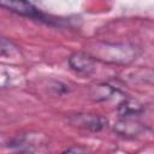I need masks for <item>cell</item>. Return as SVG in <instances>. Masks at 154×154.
I'll return each instance as SVG.
<instances>
[{
	"mask_svg": "<svg viewBox=\"0 0 154 154\" xmlns=\"http://www.w3.org/2000/svg\"><path fill=\"white\" fill-rule=\"evenodd\" d=\"M69 123L81 130L99 132L107 128V119L101 114L95 113H76L69 117Z\"/></svg>",
	"mask_w": 154,
	"mask_h": 154,
	"instance_id": "6da1fadb",
	"label": "cell"
},
{
	"mask_svg": "<svg viewBox=\"0 0 154 154\" xmlns=\"http://www.w3.org/2000/svg\"><path fill=\"white\" fill-rule=\"evenodd\" d=\"M0 4L4 8H7L16 14L49 23V20H47V17L29 0H0Z\"/></svg>",
	"mask_w": 154,
	"mask_h": 154,
	"instance_id": "7a4b0ae2",
	"label": "cell"
},
{
	"mask_svg": "<svg viewBox=\"0 0 154 154\" xmlns=\"http://www.w3.org/2000/svg\"><path fill=\"white\" fill-rule=\"evenodd\" d=\"M69 65L73 71L88 75L95 69V58L89 53L76 52L69 57Z\"/></svg>",
	"mask_w": 154,
	"mask_h": 154,
	"instance_id": "3957f363",
	"label": "cell"
},
{
	"mask_svg": "<svg viewBox=\"0 0 154 154\" xmlns=\"http://www.w3.org/2000/svg\"><path fill=\"white\" fill-rule=\"evenodd\" d=\"M146 126L142 123L135 119V117L130 118H122L114 124V131L124 137H135L143 132Z\"/></svg>",
	"mask_w": 154,
	"mask_h": 154,
	"instance_id": "277c9868",
	"label": "cell"
},
{
	"mask_svg": "<svg viewBox=\"0 0 154 154\" xmlns=\"http://www.w3.org/2000/svg\"><path fill=\"white\" fill-rule=\"evenodd\" d=\"M144 107L136 100L126 99L122 101L118 106V114L122 118H130V117H138L143 113Z\"/></svg>",
	"mask_w": 154,
	"mask_h": 154,
	"instance_id": "5b68a950",
	"label": "cell"
},
{
	"mask_svg": "<svg viewBox=\"0 0 154 154\" xmlns=\"http://www.w3.org/2000/svg\"><path fill=\"white\" fill-rule=\"evenodd\" d=\"M114 93H117V90L114 88H112L111 85L99 84V85H95V91L91 93V96H94V100L100 101V100L109 99Z\"/></svg>",
	"mask_w": 154,
	"mask_h": 154,
	"instance_id": "8992f818",
	"label": "cell"
},
{
	"mask_svg": "<svg viewBox=\"0 0 154 154\" xmlns=\"http://www.w3.org/2000/svg\"><path fill=\"white\" fill-rule=\"evenodd\" d=\"M134 78L154 85V69H141L134 73Z\"/></svg>",
	"mask_w": 154,
	"mask_h": 154,
	"instance_id": "52a82bcc",
	"label": "cell"
},
{
	"mask_svg": "<svg viewBox=\"0 0 154 154\" xmlns=\"http://www.w3.org/2000/svg\"><path fill=\"white\" fill-rule=\"evenodd\" d=\"M64 152L65 153H84V152H87V148L78 147V146H72V147H69L67 149H65Z\"/></svg>",
	"mask_w": 154,
	"mask_h": 154,
	"instance_id": "ba28073f",
	"label": "cell"
}]
</instances>
